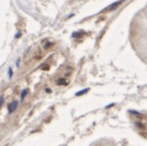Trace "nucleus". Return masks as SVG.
Returning a JSON list of instances; mask_svg holds the SVG:
<instances>
[{"label":"nucleus","instance_id":"nucleus-6","mask_svg":"<svg viewBox=\"0 0 147 146\" xmlns=\"http://www.w3.org/2000/svg\"><path fill=\"white\" fill-rule=\"evenodd\" d=\"M3 103H4V98L0 97V108H1V106L3 105Z\"/></svg>","mask_w":147,"mask_h":146},{"label":"nucleus","instance_id":"nucleus-1","mask_svg":"<svg viewBox=\"0 0 147 146\" xmlns=\"http://www.w3.org/2000/svg\"><path fill=\"white\" fill-rule=\"evenodd\" d=\"M17 106H18V102H16V101L12 102V103H11L10 105L8 106V113L9 114H12L13 112H14L15 110L17 109Z\"/></svg>","mask_w":147,"mask_h":146},{"label":"nucleus","instance_id":"nucleus-5","mask_svg":"<svg viewBox=\"0 0 147 146\" xmlns=\"http://www.w3.org/2000/svg\"><path fill=\"white\" fill-rule=\"evenodd\" d=\"M8 74H9V78H12V75H13V73H12V69L11 68H9V70H8Z\"/></svg>","mask_w":147,"mask_h":146},{"label":"nucleus","instance_id":"nucleus-4","mask_svg":"<svg viewBox=\"0 0 147 146\" xmlns=\"http://www.w3.org/2000/svg\"><path fill=\"white\" fill-rule=\"evenodd\" d=\"M27 93H28V89H24L22 91V93H21V101H23V99L25 98V96L27 95Z\"/></svg>","mask_w":147,"mask_h":146},{"label":"nucleus","instance_id":"nucleus-3","mask_svg":"<svg viewBox=\"0 0 147 146\" xmlns=\"http://www.w3.org/2000/svg\"><path fill=\"white\" fill-rule=\"evenodd\" d=\"M89 90H90V89H84V90H82V91H80V92H78V93H76V96H82V95H84V94L88 93Z\"/></svg>","mask_w":147,"mask_h":146},{"label":"nucleus","instance_id":"nucleus-2","mask_svg":"<svg viewBox=\"0 0 147 146\" xmlns=\"http://www.w3.org/2000/svg\"><path fill=\"white\" fill-rule=\"evenodd\" d=\"M121 2H122V1H118V2L114 3V4H112L110 7H108L107 9H108V10H114V8H116V7L118 6V5H120V4H121Z\"/></svg>","mask_w":147,"mask_h":146}]
</instances>
